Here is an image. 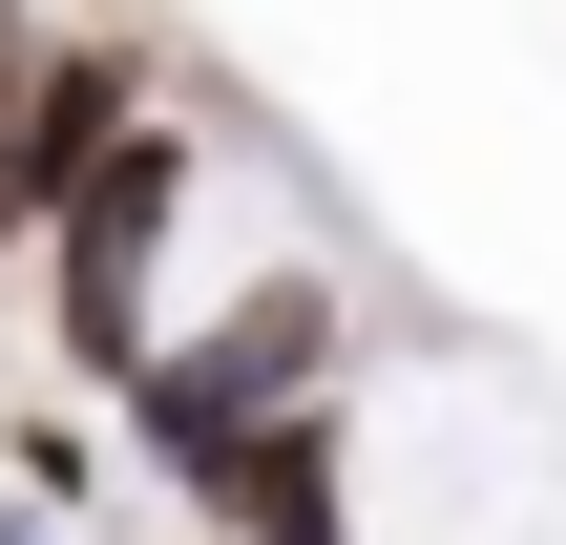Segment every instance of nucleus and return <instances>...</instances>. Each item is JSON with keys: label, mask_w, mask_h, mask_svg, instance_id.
<instances>
[{"label": "nucleus", "mask_w": 566, "mask_h": 545, "mask_svg": "<svg viewBox=\"0 0 566 545\" xmlns=\"http://www.w3.org/2000/svg\"><path fill=\"white\" fill-rule=\"evenodd\" d=\"M0 462H21V504H42V525H63V504L105 483V462H84V420H0Z\"/></svg>", "instance_id": "nucleus-5"}, {"label": "nucleus", "mask_w": 566, "mask_h": 545, "mask_svg": "<svg viewBox=\"0 0 566 545\" xmlns=\"http://www.w3.org/2000/svg\"><path fill=\"white\" fill-rule=\"evenodd\" d=\"M189 525H210V545H357V462H336V420H252V441H210V462H189Z\"/></svg>", "instance_id": "nucleus-4"}, {"label": "nucleus", "mask_w": 566, "mask_h": 545, "mask_svg": "<svg viewBox=\"0 0 566 545\" xmlns=\"http://www.w3.org/2000/svg\"><path fill=\"white\" fill-rule=\"evenodd\" d=\"M189 168H210V147L147 105V126L63 189V231H42V336H63V378H105V399L147 378V273H168V231H189Z\"/></svg>", "instance_id": "nucleus-2"}, {"label": "nucleus", "mask_w": 566, "mask_h": 545, "mask_svg": "<svg viewBox=\"0 0 566 545\" xmlns=\"http://www.w3.org/2000/svg\"><path fill=\"white\" fill-rule=\"evenodd\" d=\"M0 545H42V504H0Z\"/></svg>", "instance_id": "nucleus-7"}, {"label": "nucleus", "mask_w": 566, "mask_h": 545, "mask_svg": "<svg viewBox=\"0 0 566 545\" xmlns=\"http://www.w3.org/2000/svg\"><path fill=\"white\" fill-rule=\"evenodd\" d=\"M21 42H42V21H21V0H0V84H21Z\"/></svg>", "instance_id": "nucleus-6"}, {"label": "nucleus", "mask_w": 566, "mask_h": 545, "mask_svg": "<svg viewBox=\"0 0 566 545\" xmlns=\"http://www.w3.org/2000/svg\"><path fill=\"white\" fill-rule=\"evenodd\" d=\"M126 126H147V42H21V84H0V210L63 231V189H84Z\"/></svg>", "instance_id": "nucleus-3"}, {"label": "nucleus", "mask_w": 566, "mask_h": 545, "mask_svg": "<svg viewBox=\"0 0 566 545\" xmlns=\"http://www.w3.org/2000/svg\"><path fill=\"white\" fill-rule=\"evenodd\" d=\"M252 420H336V273L294 252V273H252L210 336H147V378H126V441L189 483L210 441H252Z\"/></svg>", "instance_id": "nucleus-1"}]
</instances>
